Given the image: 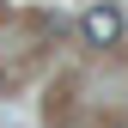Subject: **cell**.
I'll return each instance as SVG.
<instances>
[{
	"instance_id": "cell-1",
	"label": "cell",
	"mask_w": 128,
	"mask_h": 128,
	"mask_svg": "<svg viewBox=\"0 0 128 128\" xmlns=\"http://www.w3.org/2000/svg\"><path fill=\"white\" fill-rule=\"evenodd\" d=\"M86 43H92V49H116V43H122V12H116V0H98V6L86 12Z\"/></svg>"
},
{
	"instance_id": "cell-2",
	"label": "cell",
	"mask_w": 128,
	"mask_h": 128,
	"mask_svg": "<svg viewBox=\"0 0 128 128\" xmlns=\"http://www.w3.org/2000/svg\"><path fill=\"white\" fill-rule=\"evenodd\" d=\"M0 86H6V73H0Z\"/></svg>"
}]
</instances>
